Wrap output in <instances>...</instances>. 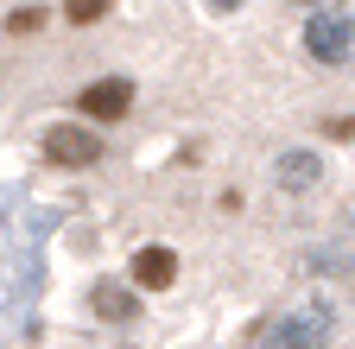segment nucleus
I'll return each instance as SVG.
<instances>
[{
  "instance_id": "nucleus-12",
  "label": "nucleus",
  "mask_w": 355,
  "mask_h": 349,
  "mask_svg": "<svg viewBox=\"0 0 355 349\" xmlns=\"http://www.w3.org/2000/svg\"><path fill=\"white\" fill-rule=\"evenodd\" d=\"M216 7H241V0H216Z\"/></svg>"
},
{
  "instance_id": "nucleus-6",
  "label": "nucleus",
  "mask_w": 355,
  "mask_h": 349,
  "mask_svg": "<svg viewBox=\"0 0 355 349\" xmlns=\"http://www.w3.org/2000/svg\"><path fill=\"white\" fill-rule=\"evenodd\" d=\"M273 185H279V191H298V197H304V191H318V185H324V159L311 153V146L279 153V159H273Z\"/></svg>"
},
{
  "instance_id": "nucleus-1",
  "label": "nucleus",
  "mask_w": 355,
  "mask_h": 349,
  "mask_svg": "<svg viewBox=\"0 0 355 349\" xmlns=\"http://www.w3.org/2000/svg\"><path fill=\"white\" fill-rule=\"evenodd\" d=\"M336 343V305L330 298H298L273 324V349H330Z\"/></svg>"
},
{
  "instance_id": "nucleus-11",
  "label": "nucleus",
  "mask_w": 355,
  "mask_h": 349,
  "mask_svg": "<svg viewBox=\"0 0 355 349\" xmlns=\"http://www.w3.org/2000/svg\"><path fill=\"white\" fill-rule=\"evenodd\" d=\"M292 7H304V13H324V7H336V0H292Z\"/></svg>"
},
{
  "instance_id": "nucleus-8",
  "label": "nucleus",
  "mask_w": 355,
  "mask_h": 349,
  "mask_svg": "<svg viewBox=\"0 0 355 349\" xmlns=\"http://www.w3.org/2000/svg\"><path fill=\"white\" fill-rule=\"evenodd\" d=\"M108 7L114 0H64V19L70 26H96V19H108Z\"/></svg>"
},
{
  "instance_id": "nucleus-2",
  "label": "nucleus",
  "mask_w": 355,
  "mask_h": 349,
  "mask_svg": "<svg viewBox=\"0 0 355 349\" xmlns=\"http://www.w3.org/2000/svg\"><path fill=\"white\" fill-rule=\"evenodd\" d=\"M304 58L324 64V70L355 64V13H343V7L311 13V19H304Z\"/></svg>"
},
{
  "instance_id": "nucleus-4",
  "label": "nucleus",
  "mask_w": 355,
  "mask_h": 349,
  "mask_svg": "<svg viewBox=\"0 0 355 349\" xmlns=\"http://www.w3.org/2000/svg\"><path fill=\"white\" fill-rule=\"evenodd\" d=\"M127 108H133V83L127 76H102V83H89V90L76 96L83 121H127Z\"/></svg>"
},
{
  "instance_id": "nucleus-10",
  "label": "nucleus",
  "mask_w": 355,
  "mask_h": 349,
  "mask_svg": "<svg viewBox=\"0 0 355 349\" xmlns=\"http://www.w3.org/2000/svg\"><path fill=\"white\" fill-rule=\"evenodd\" d=\"M324 127H330L336 140H349V134H355V114H343V121H324Z\"/></svg>"
},
{
  "instance_id": "nucleus-7",
  "label": "nucleus",
  "mask_w": 355,
  "mask_h": 349,
  "mask_svg": "<svg viewBox=\"0 0 355 349\" xmlns=\"http://www.w3.org/2000/svg\"><path fill=\"white\" fill-rule=\"evenodd\" d=\"M89 312L108 318V324H133V318H140V292L121 286V280H102L96 292H89Z\"/></svg>"
},
{
  "instance_id": "nucleus-9",
  "label": "nucleus",
  "mask_w": 355,
  "mask_h": 349,
  "mask_svg": "<svg viewBox=\"0 0 355 349\" xmlns=\"http://www.w3.org/2000/svg\"><path fill=\"white\" fill-rule=\"evenodd\" d=\"M38 26H44V7H19V13H7V32H19V38L38 32Z\"/></svg>"
},
{
  "instance_id": "nucleus-5",
  "label": "nucleus",
  "mask_w": 355,
  "mask_h": 349,
  "mask_svg": "<svg viewBox=\"0 0 355 349\" xmlns=\"http://www.w3.org/2000/svg\"><path fill=\"white\" fill-rule=\"evenodd\" d=\"M127 280H133V292H165V286H178V254L171 248H140L127 260Z\"/></svg>"
},
{
  "instance_id": "nucleus-3",
  "label": "nucleus",
  "mask_w": 355,
  "mask_h": 349,
  "mask_svg": "<svg viewBox=\"0 0 355 349\" xmlns=\"http://www.w3.org/2000/svg\"><path fill=\"white\" fill-rule=\"evenodd\" d=\"M44 159L51 165H96L102 159V134L96 127H76V121H58V127H44Z\"/></svg>"
}]
</instances>
